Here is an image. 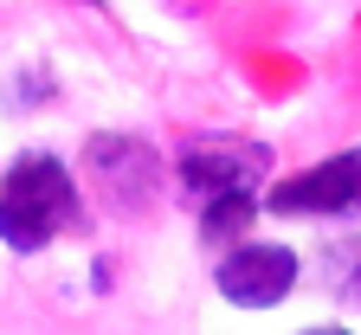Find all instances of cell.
I'll return each instance as SVG.
<instances>
[{
  "instance_id": "6da1fadb",
  "label": "cell",
  "mask_w": 361,
  "mask_h": 335,
  "mask_svg": "<svg viewBox=\"0 0 361 335\" xmlns=\"http://www.w3.org/2000/svg\"><path fill=\"white\" fill-rule=\"evenodd\" d=\"M78 226H84V187L65 155L26 149L0 168V245L13 258H39Z\"/></svg>"
},
{
  "instance_id": "7a4b0ae2",
  "label": "cell",
  "mask_w": 361,
  "mask_h": 335,
  "mask_svg": "<svg viewBox=\"0 0 361 335\" xmlns=\"http://www.w3.org/2000/svg\"><path fill=\"white\" fill-rule=\"evenodd\" d=\"M264 174H271V149L245 135H188L174 149V181L194 207L219 194H258Z\"/></svg>"
},
{
  "instance_id": "3957f363",
  "label": "cell",
  "mask_w": 361,
  "mask_h": 335,
  "mask_svg": "<svg viewBox=\"0 0 361 335\" xmlns=\"http://www.w3.org/2000/svg\"><path fill=\"white\" fill-rule=\"evenodd\" d=\"M303 277V252L284 245V238H239L226 245V258L213 264V291L233 303V310H278Z\"/></svg>"
},
{
  "instance_id": "277c9868",
  "label": "cell",
  "mask_w": 361,
  "mask_h": 335,
  "mask_svg": "<svg viewBox=\"0 0 361 335\" xmlns=\"http://www.w3.org/2000/svg\"><path fill=\"white\" fill-rule=\"evenodd\" d=\"M258 207L278 219H361V149H342L316 168L271 181V194Z\"/></svg>"
},
{
  "instance_id": "5b68a950",
  "label": "cell",
  "mask_w": 361,
  "mask_h": 335,
  "mask_svg": "<svg viewBox=\"0 0 361 335\" xmlns=\"http://www.w3.org/2000/svg\"><path fill=\"white\" fill-rule=\"evenodd\" d=\"M84 168H90V181H97V194L116 207V213H135L149 200V187L161 181V155L149 149V142H135V135H90L84 142Z\"/></svg>"
},
{
  "instance_id": "8992f818",
  "label": "cell",
  "mask_w": 361,
  "mask_h": 335,
  "mask_svg": "<svg viewBox=\"0 0 361 335\" xmlns=\"http://www.w3.org/2000/svg\"><path fill=\"white\" fill-rule=\"evenodd\" d=\"M258 194H219V200H200V238L207 245H239L245 226L258 219Z\"/></svg>"
},
{
  "instance_id": "52a82bcc",
  "label": "cell",
  "mask_w": 361,
  "mask_h": 335,
  "mask_svg": "<svg viewBox=\"0 0 361 335\" xmlns=\"http://www.w3.org/2000/svg\"><path fill=\"white\" fill-rule=\"evenodd\" d=\"M297 335H355V329H342V322H316V329H297Z\"/></svg>"
},
{
  "instance_id": "ba28073f",
  "label": "cell",
  "mask_w": 361,
  "mask_h": 335,
  "mask_svg": "<svg viewBox=\"0 0 361 335\" xmlns=\"http://www.w3.org/2000/svg\"><path fill=\"white\" fill-rule=\"evenodd\" d=\"M348 297H361V271H355V284H348Z\"/></svg>"
}]
</instances>
